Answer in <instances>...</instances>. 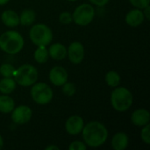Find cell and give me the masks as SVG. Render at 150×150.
Segmentation results:
<instances>
[{
	"instance_id": "cell-15",
	"label": "cell",
	"mask_w": 150,
	"mask_h": 150,
	"mask_svg": "<svg viewBox=\"0 0 150 150\" xmlns=\"http://www.w3.org/2000/svg\"><path fill=\"white\" fill-rule=\"evenodd\" d=\"M48 54L54 60L62 61L67 55V49L64 45L61 43H54L50 46L48 49Z\"/></svg>"
},
{
	"instance_id": "cell-18",
	"label": "cell",
	"mask_w": 150,
	"mask_h": 150,
	"mask_svg": "<svg viewBox=\"0 0 150 150\" xmlns=\"http://www.w3.org/2000/svg\"><path fill=\"white\" fill-rule=\"evenodd\" d=\"M16 88V82L12 77H4L0 81V92L3 94H10Z\"/></svg>"
},
{
	"instance_id": "cell-17",
	"label": "cell",
	"mask_w": 150,
	"mask_h": 150,
	"mask_svg": "<svg viewBox=\"0 0 150 150\" xmlns=\"http://www.w3.org/2000/svg\"><path fill=\"white\" fill-rule=\"evenodd\" d=\"M15 107L14 100L7 96V95H2L0 96V112L3 113H10L12 112V110Z\"/></svg>"
},
{
	"instance_id": "cell-1",
	"label": "cell",
	"mask_w": 150,
	"mask_h": 150,
	"mask_svg": "<svg viewBox=\"0 0 150 150\" xmlns=\"http://www.w3.org/2000/svg\"><path fill=\"white\" fill-rule=\"evenodd\" d=\"M83 138L87 146L91 148H98L103 145L108 137L106 127L98 121H91L83 127Z\"/></svg>"
},
{
	"instance_id": "cell-25",
	"label": "cell",
	"mask_w": 150,
	"mask_h": 150,
	"mask_svg": "<svg viewBox=\"0 0 150 150\" xmlns=\"http://www.w3.org/2000/svg\"><path fill=\"white\" fill-rule=\"evenodd\" d=\"M59 20L63 25H69L73 21V18H72V15L69 12L64 11V12L61 13V15L59 17Z\"/></svg>"
},
{
	"instance_id": "cell-16",
	"label": "cell",
	"mask_w": 150,
	"mask_h": 150,
	"mask_svg": "<svg viewBox=\"0 0 150 150\" xmlns=\"http://www.w3.org/2000/svg\"><path fill=\"white\" fill-rule=\"evenodd\" d=\"M128 146V137L125 133L116 134L112 140V147L115 150H124Z\"/></svg>"
},
{
	"instance_id": "cell-10",
	"label": "cell",
	"mask_w": 150,
	"mask_h": 150,
	"mask_svg": "<svg viewBox=\"0 0 150 150\" xmlns=\"http://www.w3.org/2000/svg\"><path fill=\"white\" fill-rule=\"evenodd\" d=\"M49 80L55 86H62L68 81V73L64 68L55 66L49 72Z\"/></svg>"
},
{
	"instance_id": "cell-24",
	"label": "cell",
	"mask_w": 150,
	"mask_h": 150,
	"mask_svg": "<svg viewBox=\"0 0 150 150\" xmlns=\"http://www.w3.org/2000/svg\"><path fill=\"white\" fill-rule=\"evenodd\" d=\"M150 126L148 123L147 125H145V127H143V129L141 132V137L142 140L146 143V144H150V133H149Z\"/></svg>"
},
{
	"instance_id": "cell-28",
	"label": "cell",
	"mask_w": 150,
	"mask_h": 150,
	"mask_svg": "<svg viewBox=\"0 0 150 150\" xmlns=\"http://www.w3.org/2000/svg\"><path fill=\"white\" fill-rule=\"evenodd\" d=\"M89 1L98 6H105L110 0H89Z\"/></svg>"
},
{
	"instance_id": "cell-27",
	"label": "cell",
	"mask_w": 150,
	"mask_h": 150,
	"mask_svg": "<svg viewBox=\"0 0 150 150\" xmlns=\"http://www.w3.org/2000/svg\"><path fill=\"white\" fill-rule=\"evenodd\" d=\"M69 150H85L86 149V145L84 143H83L82 142L79 141H76L70 143L69 147Z\"/></svg>"
},
{
	"instance_id": "cell-4",
	"label": "cell",
	"mask_w": 150,
	"mask_h": 150,
	"mask_svg": "<svg viewBox=\"0 0 150 150\" xmlns=\"http://www.w3.org/2000/svg\"><path fill=\"white\" fill-rule=\"evenodd\" d=\"M15 82L24 87L34 84L38 79V71L36 68L30 64H24L15 71Z\"/></svg>"
},
{
	"instance_id": "cell-23",
	"label": "cell",
	"mask_w": 150,
	"mask_h": 150,
	"mask_svg": "<svg viewBox=\"0 0 150 150\" xmlns=\"http://www.w3.org/2000/svg\"><path fill=\"white\" fill-rule=\"evenodd\" d=\"M62 92L69 97L73 96L76 93V86L75 84L71 83H65L62 85Z\"/></svg>"
},
{
	"instance_id": "cell-33",
	"label": "cell",
	"mask_w": 150,
	"mask_h": 150,
	"mask_svg": "<svg viewBox=\"0 0 150 150\" xmlns=\"http://www.w3.org/2000/svg\"><path fill=\"white\" fill-rule=\"evenodd\" d=\"M68 1H71V2H74V1H76V0H68Z\"/></svg>"
},
{
	"instance_id": "cell-19",
	"label": "cell",
	"mask_w": 150,
	"mask_h": 150,
	"mask_svg": "<svg viewBox=\"0 0 150 150\" xmlns=\"http://www.w3.org/2000/svg\"><path fill=\"white\" fill-rule=\"evenodd\" d=\"M35 20V13L33 10H24L19 16V24L23 25H31Z\"/></svg>"
},
{
	"instance_id": "cell-8",
	"label": "cell",
	"mask_w": 150,
	"mask_h": 150,
	"mask_svg": "<svg viewBox=\"0 0 150 150\" xmlns=\"http://www.w3.org/2000/svg\"><path fill=\"white\" fill-rule=\"evenodd\" d=\"M33 115V112L30 107L26 105H19L18 107H14L11 113V120L14 123L23 125L27 123Z\"/></svg>"
},
{
	"instance_id": "cell-2",
	"label": "cell",
	"mask_w": 150,
	"mask_h": 150,
	"mask_svg": "<svg viewBox=\"0 0 150 150\" xmlns=\"http://www.w3.org/2000/svg\"><path fill=\"white\" fill-rule=\"evenodd\" d=\"M24 47L23 37L16 31H7L0 36V48L9 54H15Z\"/></svg>"
},
{
	"instance_id": "cell-31",
	"label": "cell",
	"mask_w": 150,
	"mask_h": 150,
	"mask_svg": "<svg viewBox=\"0 0 150 150\" xmlns=\"http://www.w3.org/2000/svg\"><path fill=\"white\" fill-rule=\"evenodd\" d=\"M10 0H0V5H4L5 4H7Z\"/></svg>"
},
{
	"instance_id": "cell-5",
	"label": "cell",
	"mask_w": 150,
	"mask_h": 150,
	"mask_svg": "<svg viewBox=\"0 0 150 150\" xmlns=\"http://www.w3.org/2000/svg\"><path fill=\"white\" fill-rule=\"evenodd\" d=\"M32 42L36 46H47L53 40L51 29L44 24H37L32 26L29 33Z\"/></svg>"
},
{
	"instance_id": "cell-21",
	"label": "cell",
	"mask_w": 150,
	"mask_h": 150,
	"mask_svg": "<svg viewBox=\"0 0 150 150\" xmlns=\"http://www.w3.org/2000/svg\"><path fill=\"white\" fill-rule=\"evenodd\" d=\"M105 82L111 87H117L120 83V76L116 71H109L105 76Z\"/></svg>"
},
{
	"instance_id": "cell-14",
	"label": "cell",
	"mask_w": 150,
	"mask_h": 150,
	"mask_svg": "<svg viewBox=\"0 0 150 150\" xmlns=\"http://www.w3.org/2000/svg\"><path fill=\"white\" fill-rule=\"evenodd\" d=\"M1 19L8 27H15L19 25V16L11 10L4 11L1 15Z\"/></svg>"
},
{
	"instance_id": "cell-26",
	"label": "cell",
	"mask_w": 150,
	"mask_h": 150,
	"mask_svg": "<svg viewBox=\"0 0 150 150\" xmlns=\"http://www.w3.org/2000/svg\"><path fill=\"white\" fill-rule=\"evenodd\" d=\"M130 3L138 9H144L149 5L150 0H129Z\"/></svg>"
},
{
	"instance_id": "cell-9",
	"label": "cell",
	"mask_w": 150,
	"mask_h": 150,
	"mask_svg": "<svg viewBox=\"0 0 150 150\" xmlns=\"http://www.w3.org/2000/svg\"><path fill=\"white\" fill-rule=\"evenodd\" d=\"M67 54L69 56V61L74 64H79L82 62L84 57V48L82 43L80 42H73L69 45Z\"/></svg>"
},
{
	"instance_id": "cell-13",
	"label": "cell",
	"mask_w": 150,
	"mask_h": 150,
	"mask_svg": "<svg viewBox=\"0 0 150 150\" xmlns=\"http://www.w3.org/2000/svg\"><path fill=\"white\" fill-rule=\"evenodd\" d=\"M144 14L143 11H142L140 9H134L130 11L127 16H126V22L127 25H129L130 26L133 27H136L139 26L140 25H142L144 21Z\"/></svg>"
},
{
	"instance_id": "cell-30",
	"label": "cell",
	"mask_w": 150,
	"mask_h": 150,
	"mask_svg": "<svg viewBox=\"0 0 150 150\" xmlns=\"http://www.w3.org/2000/svg\"><path fill=\"white\" fill-rule=\"evenodd\" d=\"M51 149H55V150H59V148L58 147H55V146H48L46 148V150H51Z\"/></svg>"
},
{
	"instance_id": "cell-29",
	"label": "cell",
	"mask_w": 150,
	"mask_h": 150,
	"mask_svg": "<svg viewBox=\"0 0 150 150\" xmlns=\"http://www.w3.org/2000/svg\"><path fill=\"white\" fill-rule=\"evenodd\" d=\"M143 14H144V17H146V18H147L148 20H149L150 19V6L149 5H148L147 7H145V8H144V12H143Z\"/></svg>"
},
{
	"instance_id": "cell-6",
	"label": "cell",
	"mask_w": 150,
	"mask_h": 150,
	"mask_svg": "<svg viewBox=\"0 0 150 150\" xmlns=\"http://www.w3.org/2000/svg\"><path fill=\"white\" fill-rule=\"evenodd\" d=\"M31 96L33 101L39 105H47L53 98V91L45 83H38L31 89Z\"/></svg>"
},
{
	"instance_id": "cell-3",
	"label": "cell",
	"mask_w": 150,
	"mask_h": 150,
	"mask_svg": "<svg viewBox=\"0 0 150 150\" xmlns=\"http://www.w3.org/2000/svg\"><path fill=\"white\" fill-rule=\"evenodd\" d=\"M111 103L116 111L125 112L128 110L133 104V95L131 91L125 87L116 88L112 92Z\"/></svg>"
},
{
	"instance_id": "cell-7",
	"label": "cell",
	"mask_w": 150,
	"mask_h": 150,
	"mask_svg": "<svg viewBox=\"0 0 150 150\" xmlns=\"http://www.w3.org/2000/svg\"><path fill=\"white\" fill-rule=\"evenodd\" d=\"M95 11L92 5L83 4L76 8L72 15L74 22L78 25H87L94 18Z\"/></svg>"
},
{
	"instance_id": "cell-20",
	"label": "cell",
	"mask_w": 150,
	"mask_h": 150,
	"mask_svg": "<svg viewBox=\"0 0 150 150\" xmlns=\"http://www.w3.org/2000/svg\"><path fill=\"white\" fill-rule=\"evenodd\" d=\"M49 57L46 46H39L34 52V59L38 63H45Z\"/></svg>"
},
{
	"instance_id": "cell-12",
	"label": "cell",
	"mask_w": 150,
	"mask_h": 150,
	"mask_svg": "<svg viewBox=\"0 0 150 150\" xmlns=\"http://www.w3.org/2000/svg\"><path fill=\"white\" fill-rule=\"evenodd\" d=\"M150 113L146 109H138L131 115V121L137 127H144L149 123Z\"/></svg>"
},
{
	"instance_id": "cell-11",
	"label": "cell",
	"mask_w": 150,
	"mask_h": 150,
	"mask_svg": "<svg viewBox=\"0 0 150 150\" xmlns=\"http://www.w3.org/2000/svg\"><path fill=\"white\" fill-rule=\"evenodd\" d=\"M84 127L83 120L78 115H73L69 117L65 124V128L68 134L71 135H76L80 134Z\"/></svg>"
},
{
	"instance_id": "cell-32",
	"label": "cell",
	"mask_w": 150,
	"mask_h": 150,
	"mask_svg": "<svg viewBox=\"0 0 150 150\" xmlns=\"http://www.w3.org/2000/svg\"><path fill=\"white\" fill-rule=\"evenodd\" d=\"M3 146H4V141H3V138H2V136L0 135V149L3 148Z\"/></svg>"
},
{
	"instance_id": "cell-22",
	"label": "cell",
	"mask_w": 150,
	"mask_h": 150,
	"mask_svg": "<svg viewBox=\"0 0 150 150\" xmlns=\"http://www.w3.org/2000/svg\"><path fill=\"white\" fill-rule=\"evenodd\" d=\"M15 68L11 64H3L0 67V74L4 77H13L15 75Z\"/></svg>"
}]
</instances>
